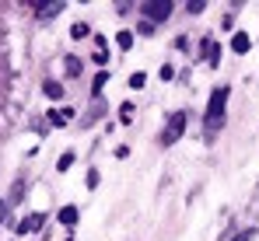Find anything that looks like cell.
Returning <instances> with one entry per match:
<instances>
[{
  "label": "cell",
  "mask_w": 259,
  "mask_h": 241,
  "mask_svg": "<svg viewBox=\"0 0 259 241\" xmlns=\"http://www.w3.org/2000/svg\"><path fill=\"white\" fill-rule=\"evenodd\" d=\"M228 94H231V87H228V84H221V87H214V91H210V102H207V119H203V126H207V136H214L217 129L224 126Z\"/></svg>",
  "instance_id": "obj_1"
},
{
  "label": "cell",
  "mask_w": 259,
  "mask_h": 241,
  "mask_svg": "<svg viewBox=\"0 0 259 241\" xmlns=\"http://www.w3.org/2000/svg\"><path fill=\"white\" fill-rule=\"evenodd\" d=\"M186 122H189V112H182V109L168 116L165 129H161V147H172V143H179V136L186 133Z\"/></svg>",
  "instance_id": "obj_2"
},
{
  "label": "cell",
  "mask_w": 259,
  "mask_h": 241,
  "mask_svg": "<svg viewBox=\"0 0 259 241\" xmlns=\"http://www.w3.org/2000/svg\"><path fill=\"white\" fill-rule=\"evenodd\" d=\"M172 0H147V4H140V14H144V21H151V25H158V21H168L172 18Z\"/></svg>",
  "instance_id": "obj_3"
},
{
  "label": "cell",
  "mask_w": 259,
  "mask_h": 241,
  "mask_svg": "<svg viewBox=\"0 0 259 241\" xmlns=\"http://www.w3.org/2000/svg\"><path fill=\"white\" fill-rule=\"evenodd\" d=\"M28 7H39V18L49 21V18H56L67 4H63V0H53V4H49V0H28Z\"/></svg>",
  "instance_id": "obj_4"
},
{
  "label": "cell",
  "mask_w": 259,
  "mask_h": 241,
  "mask_svg": "<svg viewBox=\"0 0 259 241\" xmlns=\"http://www.w3.org/2000/svg\"><path fill=\"white\" fill-rule=\"evenodd\" d=\"M42 224H46L42 213H28V217H25V220L18 224V234H35V231H39Z\"/></svg>",
  "instance_id": "obj_5"
},
{
  "label": "cell",
  "mask_w": 259,
  "mask_h": 241,
  "mask_svg": "<svg viewBox=\"0 0 259 241\" xmlns=\"http://www.w3.org/2000/svg\"><path fill=\"white\" fill-rule=\"evenodd\" d=\"M203 60H207V67H221V45L214 39H203Z\"/></svg>",
  "instance_id": "obj_6"
},
{
  "label": "cell",
  "mask_w": 259,
  "mask_h": 241,
  "mask_svg": "<svg viewBox=\"0 0 259 241\" xmlns=\"http://www.w3.org/2000/svg\"><path fill=\"white\" fill-rule=\"evenodd\" d=\"M42 94H46V98H53V102H60V98H63V84H60V80H46Z\"/></svg>",
  "instance_id": "obj_7"
},
{
  "label": "cell",
  "mask_w": 259,
  "mask_h": 241,
  "mask_svg": "<svg viewBox=\"0 0 259 241\" xmlns=\"http://www.w3.org/2000/svg\"><path fill=\"white\" fill-rule=\"evenodd\" d=\"M249 45H252V39H249V32H238L235 39H231V49L242 56V53H249Z\"/></svg>",
  "instance_id": "obj_8"
},
{
  "label": "cell",
  "mask_w": 259,
  "mask_h": 241,
  "mask_svg": "<svg viewBox=\"0 0 259 241\" xmlns=\"http://www.w3.org/2000/svg\"><path fill=\"white\" fill-rule=\"evenodd\" d=\"M77 217H81V213H77V206H63V210H60V224H63V227H74V224H77Z\"/></svg>",
  "instance_id": "obj_9"
},
{
  "label": "cell",
  "mask_w": 259,
  "mask_h": 241,
  "mask_svg": "<svg viewBox=\"0 0 259 241\" xmlns=\"http://www.w3.org/2000/svg\"><path fill=\"white\" fill-rule=\"evenodd\" d=\"M63 63H67V77H81V60L77 56H67Z\"/></svg>",
  "instance_id": "obj_10"
},
{
  "label": "cell",
  "mask_w": 259,
  "mask_h": 241,
  "mask_svg": "<svg viewBox=\"0 0 259 241\" xmlns=\"http://www.w3.org/2000/svg\"><path fill=\"white\" fill-rule=\"evenodd\" d=\"M105 84H109V74H105V70H102V74H98V77H95V84H91V94H95V98H98V94H102V87H105Z\"/></svg>",
  "instance_id": "obj_11"
},
{
  "label": "cell",
  "mask_w": 259,
  "mask_h": 241,
  "mask_svg": "<svg viewBox=\"0 0 259 241\" xmlns=\"http://www.w3.org/2000/svg\"><path fill=\"white\" fill-rule=\"evenodd\" d=\"M116 45H119V49H130V45H133V32H126V28H123V32L116 35Z\"/></svg>",
  "instance_id": "obj_12"
},
{
  "label": "cell",
  "mask_w": 259,
  "mask_h": 241,
  "mask_svg": "<svg viewBox=\"0 0 259 241\" xmlns=\"http://www.w3.org/2000/svg\"><path fill=\"white\" fill-rule=\"evenodd\" d=\"M186 11H189V14H203V11H207V0H189Z\"/></svg>",
  "instance_id": "obj_13"
},
{
  "label": "cell",
  "mask_w": 259,
  "mask_h": 241,
  "mask_svg": "<svg viewBox=\"0 0 259 241\" xmlns=\"http://www.w3.org/2000/svg\"><path fill=\"white\" fill-rule=\"evenodd\" d=\"M70 39H88V25L84 21H77V25L70 28Z\"/></svg>",
  "instance_id": "obj_14"
},
{
  "label": "cell",
  "mask_w": 259,
  "mask_h": 241,
  "mask_svg": "<svg viewBox=\"0 0 259 241\" xmlns=\"http://www.w3.org/2000/svg\"><path fill=\"white\" fill-rule=\"evenodd\" d=\"M144 84H147V74H140V70H137V74L130 77V87H133V91H140Z\"/></svg>",
  "instance_id": "obj_15"
},
{
  "label": "cell",
  "mask_w": 259,
  "mask_h": 241,
  "mask_svg": "<svg viewBox=\"0 0 259 241\" xmlns=\"http://www.w3.org/2000/svg\"><path fill=\"white\" fill-rule=\"evenodd\" d=\"M98 116H102V105H95V109H91V112H88L84 119H81V126H91V122L98 119Z\"/></svg>",
  "instance_id": "obj_16"
},
{
  "label": "cell",
  "mask_w": 259,
  "mask_h": 241,
  "mask_svg": "<svg viewBox=\"0 0 259 241\" xmlns=\"http://www.w3.org/2000/svg\"><path fill=\"white\" fill-rule=\"evenodd\" d=\"M119 116H123V122H130V116H133V102H123V105H119Z\"/></svg>",
  "instance_id": "obj_17"
},
{
  "label": "cell",
  "mask_w": 259,
  "mask_h": 241,
  "mask_svg": "<svg viewBox=\"0 0 259 241\" xmlns=\"http://www.w3.org/2000/svg\"><path fill=\"white\" fill-rule=\"evenodd\" d=\"M46 119L53 122V126H67V119H63V112H49V116H46Z\"/></svg>",
  "instance_id": "obj_18"
},
{
  "label": "cell",
  "mask_w": 259,
  "mask_h": 241,
  "mask_svg": "<svg viewBox=\"0 0 259 241\" xmlns=\"http://www.w3.org/2000/svg\"><path fill=\"white\" fill-rule=\"evenodd\" d=\"M70 164H74V154H63V158H60V164H56V168H60V171H67V168H70Z\"/></svg>",
  "instance_id": "obj_19"
},
{
  "label": "cell",
  "mask_w": 259,
  "mask_h": 241,
  "mask_svg": "<svg viewBox=\"0 0 259 241\" xmlns=\"http://www.w3.org/2000/svg\"><path fill=\"white\" fill-rule=\"evenodd\" d=\"M7 210H11V203H7V200H0V224L7 220Z\"/></svg>",
  "instance_id": "obj_20"
},
{
  "label": "cell",
  "mask_w": 259,
  "mask_h": 241,
  "mask_svg": "<svg viewBox=\"0 0 259 241\" xmlns=\"http://www.w3.org/2000/svg\"><path fill=\"white\" fill-rule=\"evenodd\" d=\"M95 45H98V53H105V45H109V39H105V35H95Z\"/></svg>",
  "instance_id": "obj_21"
},
{
  "label": "cell",
  "mask_w": 259,
  "mask_h": 241,
  "mask_svg": "<svg viewBox=\"0 0 259 241\" xmlns=\"http://www.w3.org/2000/svg\"><path fill=\"white\" fill-rule=\"evenodd\" d=\"M172 77H175V70L168 67V63H165V67H161V80H172Z\"/></svg>",
  "instance_id": "obj_22"
},
{
  "label": "cell",
  "mask_w": 259,
  "mask_h": 241,
  "mask_svg": "<svg viewBox=\"0 0 259 241\" xmlns=\"http://www.w3.org/2000/svg\"><path fill=\"white\" fill-rule=\"evenodd\" d=\"M252 238H256V231H242V234H238L235 241H252Z\"/></svg>",
  "instance_id": "obj_23"
}]
</instances>
